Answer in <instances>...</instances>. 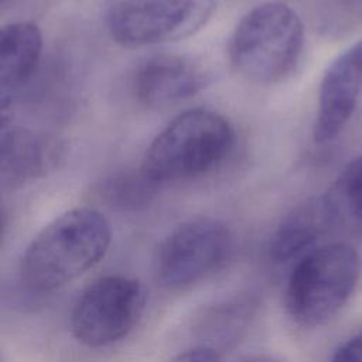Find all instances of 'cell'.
I'll list each match as a JSON object with an SVG mask.
<instances>
[{"label":"cell","instance_id":"cell-1","mask_svg":"<svg viewBox=\"0 0 362 362\" xmlns=\"http://www.w3.org/2000/svg\"><path fill=\"white\" fill-rule=\"evenodd\" d=\"M110 225L96 209L74 208L47 223L27 245L20 280L35 294L55 291L98 264L110 245Z\"/></svg>","mask_w":362,"mask_h":362},{"label":"cell","instance_id":"cell-2","mask_svg":"<svg viewBox=\"0 0 362 362\" xmlns=\"http://www.w3.org/2000/svg\"><path fill=\"white\" fill-rule=\"evenodd\" d=\"M235 132L221 113L191 109L174 117L147 147L140 170L157 185L216 170L230 154Z\"/></svg>","mask_w":362,"mask_h":362},{"label":"cell","instance_id":"cell-3","mask_svg":"<svg viewBox=\"0 0 362 362\" xmlns=\"http://www.w3.org/2000/svg\"><path fill=\"white\" fill-rule=\"evenodd\" d=\"M304 47L298 14L281 1L249 10L236 24L228 52L235 71L259 85L280 83L297 68Z\"/></svg>","mask_w":362,"mask_h":362},{"label":"cell","instance_id":"cell-4","mask_svg":"<svg viewBox=\"0 0 362 362\" xmlns=\"http://www.w3.org/2000/svg\"><path fill=\"white\" fill-rule=\"evenodd\" d=\"M362 273L359 252L344 242L315 246L296 262L286 287V308L300 325L331 321L352 296Z\"/></svg>","mask_w":362,"mask_h":362},{"label":"cell","instance_id":"cell-5","mask_svg":"<svg viewBox=\"0 0 362 362\" xmlns=\"http://www.w3.org/2000/svg\"><path fill=\"white\" fill-rule=\"evenodd\" d=\"M147 293L133 277L109 274L96 279L71 311L72 337L88 348H105L126 338L141 320Z\"/></svg>","mask_w":362,"mask_h":362},{"label":"cell","instance_id":"cell-6","mask_svg":"<svg viewBox=\"0 0 362 362\" xmlns=\"http://www.w3.org/2000/svg\"><path fill=\"white\" fill-rule=\"evenodd\" d=\"M214 10L215 0H116L105 23L115 42L140 48L194 35Z\"/></svg>","mask_w":362,"mask_h":362},{"label":"cell","instance_id":"cell-7","mask_svg":"<svg viewBox=\"0 0 362 362\" xmlns=\"http://www.w3.org/2000/svg\"><path fill=\"white\" fill-rule=\"evenodd\" d=\"M230 246V232L223 222L209 216L188 219L160 243L154 266L157 281L167 290L191 287L225 263Z\"/></svg>","mask_w":362,"mask_h":362},{"label":"cell","instance_id":"cell-8","mask_svg":"<svg viewBox=\"0 0 362 362\" xmlns=\"http://www.w3.org/2000/svg\"><path fill=\"white\" fill-rule=\"evenodd\" d=\"M362 89V38L337 55L325 68L313 127L315 143L334 140L351 119Z\"/></svg>","mask_w":362,"mask_h":362},{"label":"cell","instance_id":"cell-9","mask_svg":"<svg viewBox=\"0 0 362 362\" xmlns=\"http://www.w3.org/2000/svg\"><path fill=\"white\" fill-rule=\"evenodd\" d=\"M209 82V71L198 61L187 55L157 54L137 66L133 89L141 105L163 109L195 96Z\"/></svg>","mask_w":362,"mask_h":362},{"label":"cell","instance_id":"cell-10","mask_svg":"<svg viewBox=\"0 0 362 362\" xmlns=\"http://www.w3.org/2000/svg\"><path fill=\"white\" fill-rule=\"evenodd\" d=\"M338 225L325 194L308 198L281 219L270 239L269 256L274 263L301 257Z\"/></svg>","mask_w":362,"mask_h":362},{"label":"cell","instance_id":"cell-11","mask_svg":"<svg viewBox=\"0 0 362 362\" xmlns=\"http://www.w3.org/2000/svg\"><path fill=\"white\" fill-rule=\"evenodd\" d=\"M54 161L48 141L31 129L3 120L0 134V182L18 189L42 177Z\"/></svg>","mask_w":362,"mask_h":362},{"label":"cell","instance_id":"cell-12","mask_svg":"<svg viewBox=\"0 0 362 362\" xmlns=\"http://www.w3.org/2000/svg\"><path fill=\"white\" fill-rule=\"evenodd\" d=\"M42 51L40 28L30 21L4 25L0 34V96L6 110L31 79Z\"/></svg>","mask_w":362,"mask_h":362},{"label":"cell","instance_id":"cell-13","mask_svg":"<svg viewBox=\"0 0 362 362\" xmlns=\"http://www.w3.org/2000/svg\"><path fill=\"white\" fill-rule=\"evenodd\" d=\"M253 310L255 304L250 298H236L216 304L204 315L199 325L204 337L198 345L209 346L221 354V349L232 345L246 329Z\"/></svg>","mask_w":362,"mask_h":362},{"label":"cell","instance_id":"cell-14","mask_svg":"<svg viewBox=\"0 0 362 362\" xmlns=\"http://www.w3.org/2000/svg\"><path fill=\"white\" fill-rule=\"evenodd\" d=\"M158 185L143 171H123L106 178L100 187L102 199L117 211H139L154 199Z\"/></svg>","mask_w":362,"mask_h":362},{"label":"cell","instance_id":"cell-15","mask_svg":"<svg viewBox=\"0 0 362 362\" xmlns=\"http://www.w3.org/2000/svg\"><path fill=\"white\" fill-rule=\"evenodd\" d=\"M325 195L339 225H362V156L346 164Z\"/></svg>","mask_w":362,"mask_h":362},{"label":"cell","instance_id":"cell-16","mask_svg":"<svg viewBox=\"0 0 362 362\" xmlns=\"http://www.w3.org/2000/svg\"><path fill=\"white\" fill-rule=\"evenodd\" d=\"M328 362H362V332L344 341L334 351Z\"/></svg>","mask_w":362,"mask_h":362},{"label":"cell","instance_id":"cell-17","mask_svg":"<svg viewBox=\"0 0 362 362\" xmlns=\"http://www.w3.org/2000/svg\"><path fill=\"white\" fill-rule=\"evenodd\" d=\"M167 362H221V354L209 346L194 345L174 355Z\"/></svg>","mask_w":362,"mask_h":362},{"label":"cell","instance_id":"cell-18","mask_svg":"<svg viewBox=\"0 0 362 362\" xmlns=\"http://www.w3.org/2000/svg\"><path fill=\"white\" fill-rule=\"evenodd\" d=\"M240 362H277L276 359H273L272 356H266V355H257V356H250V358H246Z\"/></svg>","mask_w":362,"mask_h":362},{"label":"cell","instance_id":"cell-19","mask_svg":"<svg viewBox=\"0 0 362 362\" xmlns=\"http://www.w3.org/2000/svg\"><path fill=\"white\" fill-rule=\"evenodd\" d=\"M8 1H11V0H0V3H1V6H3V7H6Z\"/></svg>","mask_w":362,"mask_h":362}]
</instances>
